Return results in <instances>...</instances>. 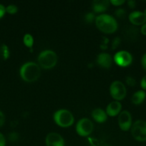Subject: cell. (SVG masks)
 Here are the masks:
<instances>
[{"label": "cell", "mask_w": 146, "mask_h": 146, "mask_svg": "<svg viewBox=\"0 0 146 146\" xmlns=\"http://www.w3.org/2000/svg\"><path fill=\"white\" fill-rule=\"evenodd\" d=\"M140 32L143 35L146 36V23L142 25L141 28H140Z\"/></svg>", "instance_id": "33"}, {"label": "cell", "mask_w": 146, "mask_h": 146, "mask_svg": "<svg viewBox=\"0 0 146 146\" xmlns=\"http://www.w3.org/2000/svg\"><path fill=\"white\" fill-rule=\"evenodd\" d=\"M95 16L92 12H88L84 16V20L87 23H92L94 20H95Z\"/></svg>", "instance_id": "22"}, {"label": "cell", "mask_w": 146, "mask_h": 146, "mask_svg": "<svg viewBox=\"0 0 146 146\" xmlns=\"http://www.w3.org/2000/svg\"><path fill=\"white\" fill-rule=\"evenodd\" d=\"M53 118L55 123L62 128L70 127L74 121L72 113L66 109H60L56 111Z\"/></svg>", "instance_id": "4"}, {"label": "cell", "mask_w": 146, "mask_h": 146, "mask_svg": "<svg viewBox=\"0 0 146 146\" xmlns=\"http://www.w3.org/2000/svg\"><path fill=\"white\" fill-rule=\"evenodd\" d=\"M143 13H144V14H145V16H146V9H145V11H143Z\"/></svg>", "instance_id": "34"}, {"label": "cell", "mask_w": 146, "mask_h": 146, "mask_svg": "<svg viewBox=\"0 0 146 146\" xmlns=\"http://www.w3.org/2000/svg\"><path fill=\"white\" fill-rule=\"evenodd\" d=\"M1 56L4 60L8 59L10 56V51L9 47L6 44H2L1 46Z\"/></svg>", "instance_id": "19"}, {"label": "cell", "mask_w": 146, "mask_h": 146, "mask_svg": "<svg viewBox=\"0 0 146 146\" xmlns=\"http://www.w3.org/2000/svg\"><path fill=\"white\" fill-rule=\"evenodd\" d=\"M110 1L107 0H94L92 1V9L96 13H102L107 9Z\"/></svg>", "instance_id": "15"}, {"label": "cell", "mask_w": 146, "mask_h": 146, "mask_svg": "<svg viewBox=\"0 0 146 146\" xmlns=\"http://www.w3.org/2000/svg\"><path fill=\"white\" fill-rule=\"evenodd\" d=\"M110 3L114 6H120L125 3V0H110Z\"/></svg>", "instance_id": "26"}, {"label": "cell", "mask_w": 146, "mask_h": 146, "mask_svg": "<svg viewBox=\"0 0 146 146\" xmlns=\"http://www.w3.org/2000/svg\"><path fill=\"white\" fill-rule=\"evenodd\" d=\"M19 74L21 78L26 82H34L40 78L41 68L36 63L29 61L21 66L19 70Z\"/></svg>", "instance_id": "1"}, {"label": "cell", "mask_w": 146, "mask_h": 146, "mask_svg": "<svg viewBox=\"0 0 146 146\" xmlns=\"http://www.w3.org/2000/svg\"><path fill=\"white\" fill-rule=\"evenodd\" d=\"M94 128L92 122L89 118H81L76 125V132L82 137L88 136L92 133Z\"/></svg>", "instance_id": "7"}, {"label": "cell", "mask_w": 146, "mask_h": 146, "mask_svg": "<svg viewBox=\"0 0 146 146\" xmlns=\"http://www.w3.org/2000/svg\"><path fill=\"white\" fill-rule=\"evenodd\" d=\"M110 93L111 96L115 100L119 101L125 98L127 90L123 82L120 81H115L110 85Z\"/></svg>", "instance_id": "6"}, {"label": "cell", "mask_w": 146, "mask_h": 146, "mask_svg": "<svg viewBox=\"0 0 146 146\" xmlns=\"http://www.w3.org/2000/svg\"><path fill=\"white\" fill-rule=\"evenodd\" d=\"M113 58L107 53H100L97 57V63L100 66L104 68H109L113 65Z\"/></svg>", "instance_id": "12"}, {"label": "cell", "mask_w": 146, "mask_h": 146, "mask_svg": "<svg viewBox=\"0 0 146 146\" xmlns=\"http://www.w3.org/2000/svg\"><path fill=\"white\" fill-rule=\"evenodd\" d=\"M119 127L123 131H127L132 127V115L127 111H123L119 114L117 118Z\"/></svg>", "instance_id": "9"}, {"label": "cell", "mask_w": 146, "mask_h": 146, "mask_svg": "<svg viewBox=\"0 0 146 146\" xmlns=\"http://www.w3.org/2000/svg\"><path fill=\"white\" fill-rule=\"evenodd\" d=\"M23 41H24V44H25L26 46L29 47L31 49L33 44H34V38H33L31 34H26L24 36V38H23Z\"/></svg>", "instance_id": "18"}, {"label": "cell", "mask_w": 146, "mask_h": 146, "mask_svg": "<svg viewBox=\"0 0 146 146\" xmlns=\"http://www.w3.org/2000/svg\"><path fill=\"white\" fill-rule=\"evenodd\" d=\"M45 143L47 146H64V141L62 135L54 132L47 134Z\"/></svg>", "instance_id": "10"}, {"label": "cell", "mask_w": 146, "mask_h": 146, "mask_svg": "<svg viewBox=\"0 0 146 146\" xmlns=\"http://www.w3.org/2000/svg\"><path fill=\"white\" fill-rule=\"evenodd\" d=\"M131 134L135 140L139 142L146 141V121L137 120L132 125Z\"/></svg>", "instance_id": "5"}, {"label": "cell", "mask_w": 146, "mask_h": 146, "mask_svg": "<svg viewBox=\"0 0 146 146\" xmlns=\"http://www.w3.org/2000/svg\"><path fill=\"white\" fill-rule=\"evenodd\" d=\"M92 117L96 122L99 123H102L107 121V115L104 111L100 108H95L92 111Z\"/></svg>", "instance_id": "16"}, {"label": "cell", "mask_w": 146, "mask_h": 146, "mask_svg": "<svg viewBox=\"0 0 146 146\" xmlns=\"http://www.w3.org/2000/svg\"><path fill=\"white\" fill-rule=\"evenodd\" d=\"M120 42H121V40H120V37L117 36L114 38V39L113 40V42H112V49H116L119 46Z\"/></svg>", "instance_id": "25"}, {"label": "cell", "mask_w": 146, "mask_h": 146, "mask_svg": "<svg viewBox=\"0 0 146 146\" xmlns=\"http://www.w3.org/2000/svg\"><path fill=\"white\" fill-rule=\"evenodd\" d=\"M122 109V105L119 101H112L110 104L107 105V108H106V113L107 115L111 117L116 116V115H119L121 112Z\"/></svg>", "instance_id": "13"}, {"label": "cell", "mask_w": 146, "mask_h": 146, "mask_svg": "<svg viewBox=\"0 0 146 146\" xmlns=\"http://www.w3.org/2000/svg\"><path fill=\"white\" fill-rule=\"evenodd\" d=\"M19 138V135L17 132H11L9 134L8 138L11 142H16L18 141Z\"/></svg>", "instance_id": "23"}, {"label": "cell", "mask_w": 146, "mask_h": 146, "mask_svg": "<svg viewBox=\"0 0 146 146\" xmlns=\"http://www.w3.org/2000/svg\"><path fill=\"white\" fill-rule=\"evenodd\" d=\"M129 21L135 26L143 25L146 23V16L140 11H134L129 14Z\"/></svg>", "instance_id": "11"}, {"label": "cell", "mask_w": 146, "mask_h": 146, "mask_svg": "<svg viewBox=\"0 0 146 146\" xmlns=\"http://www.w3.org/2000/svg\"><path fill=\"white\" fill-rule=\"evenodd\" d=\"M6 14V7L3 4H0V19L2 18Z\"/></svg>", "instance_id": "28"}, {"label": "cell", "mask_w": 146, "mask_h": 146, "mask_svg": "<svg viewBox=\"0 0 146 146\" xmlns=\"http://www.w3.org/2000/svg\"><path fill=\"white\" fill-rule=\"evenodd\" d=\"M113 61L117 65L121 67L128 66L133 62V56L127 51H120L115 54Z\"/></svg>", "instance_id": "8"}, {"label": "cell", "mask_w": 146, "mask_h": 146, "mask_svg": "<svg viewBox=\"0 0 146 146\" xmlns=\"http://www.w3.org/2000/svg\"><path fill=\"white\" fill-rule=\"evenodd\" d=\"M139 36V30L134 26H128L124 28V37L128 41H135Z\"/></svg>", "instance_id": "14"}, {"label": "cell", "mask_w": 146, "mask_h": 146, "mask_svg": "<svg viewBox=\"0 0 146 146\" xmlns=\"http://www.w3.org/2000/svg\"><path fill=\"white\" fill-rule=\"evenodd\" d=\"M95 24L99 30L105 34H113L117 29V22L113 16L102 14L95 19Z\"/></svg>", "instance_id": "2"}, {"label": "cell", "mask_w": 146, "mask_h": 146, "mask_svg": "<svg viewBox=\"0 0 146 146\" xmlns=\"http://www.w3.org/2000/svg\"><path fill=\"white\" fill-rule=\"evenodd\" d=\"M5 122V116H4V113L0 111V128L3 126Z\"/></svg>", "instance_id": "29"}, {"label": "cell", "mask_w": 146, "mask_h": 146, "mask_svg": "<svg viewBox=\"0 0 146 146\" xmlns=\"http://www.w3.org/2000/svg\"><path fill=\"white\" fill-rule=\"evenodd\" d=\"M146 98V93L143 90L137 91L132 96L131 101L135 105H140L143 101H145Z\"/></svg>", "instance_id": "17"}, {"label": "cell", "mask_w": 146, "mask_h": 146, "mask_svg": "<svg viewBox=\"0 0 146 146\" xmlns=\"http://www.w3.org/2000/svg\"><path fill=\"white\" fill-rule=\"evenodd\" d=\"M18 11V8L14 4H9L6 7V13H8L9 14H14Z\"/></svg>", "instance_id": "20"}, {"label": "cell", "mask_w": 146, "mask_h": 146, "mask_svg": "<svg viewBox=\"0 0 146 146\" xmlns=\"http://www.w3.org/2000/svg\"><path fill=\"white\" fill-rule=\"evenodd\" d=\"M38 65L44 69H50L54 67L57 62V54L52 50L42 51L37 58Z\"/></svg>", "instance_id": "3"}, {"label": "cell", "mask_w": 146, "mask_h": 146, "mask_svg": "<svg viewBox=\"0 0 146 146\" xmlns=\"http://www.w3.org/2000/svg\"><path fill=\"white\" fill-rule=\"evenodd\" d=\"M6 145V139L5 137L1 133H0V146H5Z\"/></svg>", "instance_id": "30"}, {"label": "cell", "mask_w": 146, "mask_h": 146, "mask_svg": "<svg viewBox=\"0 0 146 146\" xmlns=\"http://www.w3.org/2000/svg\"><path fill=\"white\" fill-rule=\"evenodd\" d=\"M125 82L129 86L133 87L136 85V80L133 77L130 76L125 78Z\"/></svg>", "instance_id": "24"}, {"label": "cell", "mask_w": 146, "mask_h": 146, "mask_svg": "<svg viewBox=\"0 0 146 146\" xmlns=\"http://www.w3.org/2000/svg\"><path fill=\"white\" fill-rule=\"evenodd\" d=\"M140 86L143 88V91L145 90L146 91V75H145L140 81Z\"/></svg>", "instance_id": "27"}, {"label": "cell", "mask_w": 146, "mask_h": 146, "mask_svg": "<svg viewBox=\"0 0 146 146\" xmlns=\"http://www.w3.org/2000/svg\"><path fill=\"white\" fill-rule=\"evenodd\" d=\"M141 64L143 68H144V70L146 71V53L141 58Z\"/></svg>", "instance_id": "31"}, {"label": "cell", "mask_w": 146, "mask_h": 146, "mask_svg": "<svg viewBox=\"0 0 146 146\" xmlns=\"http://www.w3.org/2000/svg\"><path fill=\"white\" fill-rule=\"evenodd\" d=\"M127 5H128L130 8L134 9L136 6V1L135 0H129L127 1Z\"/></svg>", "instance_id": "32"}, {"label": "cell", "mask_w": 146, "mask_h": 146, "mask_svg": "<svg viewBox=\"0 0 146 146\" xmlns=\"http://www.w3.org/2000/svg\"><path fill=\"white\" fill-rule=\"evenodd\" d=\"M115 16L117 17V18L123 19L125 17L126 11H125V9H124L119 8V9H117L115 10Z\"/></svg>", "instance_id": "21"}]
</instances>
